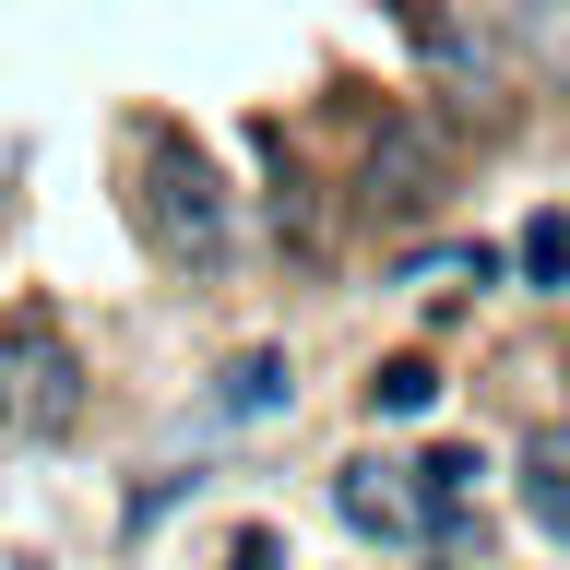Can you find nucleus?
Segmentation results:
<instances>
[{
    "mask_svg": "<svg viewBox=\"0 0 570 570\" xmlns=\"http://www.w3.org/2000/svg\"><path fill=\"white\" fill-rule=\"evenodd\" d=\"M131 178H142V226H155V249L167 262H226V190H214L203 167V142H178V131H142L131 142Z\"/></svg>",
    "mask_w": 570,
    "mask_h": 570,
    "instance_id": "nucleus-1",
    "label": "nucleus"
},
{
    "mask_svg": "<svg viewBox=\"0 0 570 570\" xmlns=\"http://www.w3.org/2000/svg\"><path fill=\"white\" fill-rule=\"evenodd\" d=\"M71 416H83V356H71V333L48 309L0 321V428H24V440H71Z\"/></svg>",
    "mask_w": 570,
    "mask_h": 570,
    "instance_id": "nucleus-2",
    "label": "nucleus"
},
{
    "mask_svg": "<svg viewBox=\"0 0 570 570\" xmlns=\"http://www.w3.org/2000/svg\"><path fill=\"white\" fill-rule=\"evenodd\" d=\"M345 523L356 534H416V488H404V463H345Z\"/></svg>",
    "mask_w": 570,
    "mask_h": 570,
    "instance_id": "nucleus-3",
    "label": "nucleus"
},
{
    "mask_svg": "<svg viewBox=\"0 0 570 570\" xmlns=\"http://www.w3.org/2000/svg\"><path fill=\"white\" fill-rule=\"evenodd\" d=\"M523 511L547 547H570V428H547V440H523Z\"/></svg>",
    "mask_w": 570,
    "mask_h": 570,
    "instance_id": "nucleus-4",
    "label": "nucleus"
},
{
    "mask_svg": "<svg viewBox=\"0 0 570 570\" xmlns=\"http://www.w3.org/2000/svg\"><path fill=\"white\" fill-rule=\"evenodd\" d=\"M274 404H285V356L274 345H249L238 368L214 381V416H274Z\"/></svg>",
    "mask_w": 570,
    "mask_h": 570,
    "instance_id": "nucleus-5",
    "label": "nucleus"
},
{
    "mask_svg": "<svg viewBox=\"0 0 570 570\" xmlns=\"http://www.w3.org/2000/svg\"><path fill=\"white\" fill-rule=\"evenodd\" d=\"M511 262H523V285H547V297H570V214H534L523 238H511Z\"/></svg>",
    "mask_w": 570,
    "mask_h": 570,
    "instance_id": "nucleus-6",
    "label": "nucleus"
},
{
    "mask_svg": "<svg viewBox=\"0 0 570 570\" xmlns=\"http://www.w3.org/2000/svg\"><path fill=\"white\" fill-rule=\"evenodd\" d=\"M428 404H440V368L428 356H392L381 381H368V416H428Z\"/></svg>",
    "mask_w": 570,
    "mask_h": 570,
    "instance_id": "nucleus-7",
    "label": "nucleus"
},
{
    "mask_svg": "<svg viewBox=\"0 0 570 570\" xmlns=\"http://www.w3.org/2000/svg\"><path fill=\"white\" fill-rule=\"evenodd\" d=\"M238 570H274V534H238Z\"/></svg>",
    "mask_w": 570,
    "mask_h": 570,
    "instance_id": "nucleus-8",
    "label": "nucleus"
},
{
    "mask_svg": "<svg viewBox=\"0 0 570 570\" xmlns=\"http://www.w3.org/2000/svg\"><path fill=\"white\" fill-rule=\"evenodd\" d=\"M428 570H463V559H428Z\"/></svg>",
    "mask_w": 570,
    "mask_h": 570,
    "instance_id": "nucleus-9",
    "label": "nucleus"
}]
</instances>
